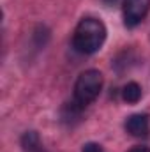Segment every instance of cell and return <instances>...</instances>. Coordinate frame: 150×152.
I'll list each match as a JSON object with an SVG mask.
<instances>
[{
  "label": "cell",
  "mask_w": 150,
  "mask_h": 152,
  "mask_svg": "<svg viewBox=\"0 0 150 152\" xmlns=\"http://www.w3.org/2000/svg\"><path fill=\"white\" fill-rule=\"evenodd\" d=\"M125 131L131 136L145 138L150 133V117L147 113H134L125 120Z\"/></svg>",
  "instance_id": "277c9868"
},
{
  "label": "cell",
  "mask_w": 150,
  "mask_h": 152,
  "mask_svg": "<svg viewBox=\"0 0 150 152\" xmlns=\"http://www.w3.org/2000/svg\"><path fill=\"white\" fill-rule=\"evenodd\" d=\"M141 87L136 83V81H129L124 88H122V99L129 104H136L140 99H141Z\"/></svg>",
  "instance_id": "5b68a950"
},
{
  "label": "cell",
  "mask_w": 150,
  "mask_h": 152,
  "mask_svg": "<svg viewBox=\"0 0 150 152\" xmlns=\"http://www.w3.org/2000/svg\"><path fill=\"white\" fill-rule=\"evenodd\" d=\"M83 152H103L99 143H87L83 145Z\"/></svg>",
  "instance_id": "52a82bcc"
},
{
  "label": "cell",
  "mask_w": 150,
  "mask_h": 152,
  "mask_svg": "<svg viewBox=\"0 0 150 152\" xmlns=\"http://www.w3.org/2000/svg\"><path fill=\"white\" fill-rule=\"evenodd\" d=\"M150 11V0H124L122 12H124V25L127 28L138 27Z\"/></svg>",
  "instance_id": "3957f363"
},
{
  "label": "cell",
  "mask_w": 150,
  "mask_h": 152,
  "mask_svg": "<svg viewBox=\"0 0 150 152\" xmlns=\"http://www.w3.org/2000/svg\"><path fill=\"white\" fill-rule=\"evenodd\" d=\"M129 152H150V147H134Z\"/></svg>",
  "instance_id": "ba28073f"
},
{
  "label": "cell",
  "mask_w": 150,
  "mask_h": 152,
  "mask_svg": "<svg viewBox=\"0 0 150 152\" xmlns=\"http://www.w3.org/2000/svg\"><path fill=\"white\" fill-rule=\"evenodd\" d=\"M106 27L97 18H83L76 25L74 36H73V46L78 53L83 55H94L101 50V46L106 41Z\"/></svg>",
  "instance_id": "6da1fadb"
},
{
  "label": "cell",
  "mask_w": 150,
  "mask_h": 152,
  "mask_svg": "<svg viewBox=\"0 0 150 152\" xmlns=\"http://www.w3.org/2000/svg\"><path fill=\"white\" fill-rule=\"evenodd\" d=\"M21 147L25 152H37L41 147V138L36 131H27L21 136Z\"/></svg>",
  "instance_id": "8992f818"
},
{
  "label": "cell",
  "mask_w": 150,
  "mask_h": 152,
  "mask_svg": "<svg viewBox=\"0 0 150 152\" xmlns=\"http://www.w3.org/2000/svg\"><path fill=\"white\" fill-rule=\"evenodd\" d=\"M103 83H104V78H103L101 71H97V69L83 71L74 83V103L81 108L88 106L101 94Z\"/></svg>",
  "instance_id": "7a4b0ae2"
},
{
  "label": "cell",
  "mask_w": 150,
  "mask_h": 152,
  "mask_svg": "<svg viewBox=\"0 0 150 152\" xmlns=\"http://www.w3.org/2000/svg\"><path fill=\"white\" fill-rule=\"evenodd\" d=\"M104 4H108V5H117V4H120V2H124V0H103Z\"/></svg>",
  "instance_id": "9c48e42d"
}]
</instances>
